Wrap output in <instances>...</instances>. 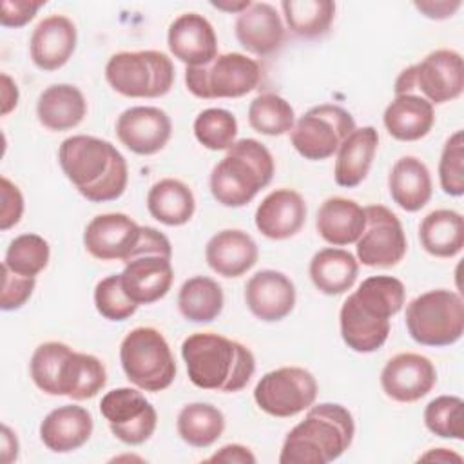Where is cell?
I'll use <instances>...</instances> for the list:
<instances>
[{"label": "cell", "mask_w": 464, "mask_h": 464, "mask_svg": "<svg viewBox=\"0 0 464 464\" xmlns=\"http://www.w3.org/2000/svg\"><path fill=\"white\" fill-rule=\"evenodd\" d=\"M406 288L393 276L366 277L339 312L341 337L359 353L379 350L390 335V319L404 306Z\"/></svg>", "instance_id": "obj_1"}, {"label": "cell", "mask_w": 464, "mask_h": 464, "mask_svg": "<svg viewBox=\"0 0 464 464\" xmlns=\"http://www.w3.org/2000/svg\"><path fill=\"white\" fill-rule=\"evenodd\" d=\"M58 161L65 178L87 201H114L127 188V161L107 140L87 134L69 136L58 149Z\"/></svg>", "instance_id": "obj_2"}, {"label": "cell", "mask_w": 464, "mask_h": 464, "mask_svg": "<svg viewBox=\"0 0 464 464\" xmlns=\"http://www.w3.org/2000/svg\"><path fill=\"white\" fill-rule=\"evenodd\" d=\"M181 357L190 382L201 390L236 393L256 372L250 348L214 332L190 334L181 343Z\"/></svg>", "instance_id": "obj_3"}, {"label": "cell", "mask_w": 464, "mask_h": 464, "mask_svg": "<svg viewBox=\"0 0 464 464\" xmlns=\"http://www.w3.org/2000/svg\"><path fill=\"white\" fill-rule=\"evenodd\" d=\"M355 422L348 408L337 402L312 404L304 419L285 437L281 464H328L352 444Z\"/></svg>", "instance_id": "obj_4"}, {"label": "cell", "mask_w": 464, "mask_h": 464, "mask_svg": "<svg viewBox=\"0 0 464 464\" xmlns=\"http://www.w3.org/2000/svg\"><path fill=\"white\" fill-rule=\"evenodd\" d=\"M276 172L270 150L254 138L237 140L210 172V192L223 207L237 208L250 203Z\"/></svg>", "instance_id": "obj_5"}, {"label": "cell", "mask_w": 464, "mask_h": 464, "mask_svg": "<svg viewBox=\"0 0 464 464\" xmlns=\"http://www.w3.org/2000/svg\"><path fill=\"white\" fill-rule=\"evenodd\" d=\"M170 257L169 237L152 227H143L141 239L120 274L125 294L138 306L152 304L169 294L174 281Z\"/></svg>", "instance_id": "obj_6"}, {"label": "cell", "mask_w": 464, "mask_h": 464, "mask_svg": "<svg viewBox=\"0 0 464 464\" xmlns=\"http://www.w3.org/2000/svg\"><path fill=\"white\" fill-rule=\"evenodd\" d=\"M406 328L422 346H450L464 334L462 297L448 288L428 290L406 304Z\"/></svg>", "instance_id": "obj_7"}, {"label": "cell", "mask_w": 464, "mask_h": 464, "mask_svg": "<svg viewBox=\"0 0 464 464\" xmlns=\"http://www.w3.org/2000/svg\"><path fill=\"white\" fill-rule=\"evenodd\" d=\"M127 379L143 392H163L176 377V361L163 334L152 326L132 328L120 344Z\"/></svg>", "instance_id": "obj_8"}, {"label": "cell", "mask_w": 464, "mask_h": 464, "mask_svg": "<svg viewBox=\"0 0 464 464\" xmlns=\"http://www.w3.org/2000/svg\"><path fill=\"white\" fill-rule=\"evenodd\" d=\"M172 60L161 51H121L105 65L107 83L127 98H160L174 85Z\"/></svg>", "instance_id": "obj_9"}, {"label": "cell", "mask_w": 464, "mask_h": 464, "mask_svg": "<svg viewBox=\"0 0 464 464\" xmlns=\"http://www.w3.org/2000/svg\"><path fill=\"white\" fill-rule=\"evenodd\" d=\"M261 65L243 53H221L210 63L185 69V85L201 100L241 98L261 83Z\"/></svg>", "instance_id": "obj_10"}, {"label": "cell", "mask_w": 464, "mask_h": 464, "mask_svg": "<svg viewBox=\"0 0 464 464\" xmlns=\"http://www.w3.org/2000/svg\"><path fill=\"white\" fill-rule=\"evenodd\" d=\"M395 94L419 91L431 105L457 100L464 91V62L453 49H437L406 67L395 80Z\"/></svg>", "instance_id": "obj_11"}, {"label": "cell", "mask_w": 464, "mask_h": 464, "mask_svg": "<svg viewBox=\"0 0 464 464\" xmlns=\"http://www.w3.org/2000/svg\"><path fill=\"white\" fill-rule=\"evenodd\" d=\"M355 130L353 116L334 103L308 109L290 130V141L299 156L310 161L328 160Z\"/></svg>", "instance_id": "obj_12"}, {"label": "cell", "mask_w": 464, "mask_h": 464, "mask_svg": "<svg viewBox=\"0 0 464 464\" xmlns=\"http://www.w3.org/2000/svg\"><path fill=\"white\" fill-rule=\"evenodd\" d=\"M315 377L301 366H283L265 373L256 388L254 401L272 417H294L306 411L317 399Z\"/></svg>", "instance_id": "obj_13"}, {"label": "cell", "mask_w": 464, "mask_h": 464, "mask_svg": "<svg viewBox=\"0 0 464 464\" xmlns=\"http://www.w3.org/2000/svg\"><path fill=\"white\" fill-rule=\"evenodd\" d=\"M100 411L111 433L129 446L147 442L156 431V408L136 388H114L100 401Z\"/></svg>", "instance_id": "obj_14"}, {"label": "cell", "mask_w": 464, "mask_h": 464, "mask_svg": "<svg viewBox=\"0 0 464 464\" xmlns=\"http://www.w3.org/2000/svg\"><path fill=\"white\" fill-rule=\"evenodd\" d=\"M366 227L357 239V261L364 266L390 268L402 261L408 250L401 219L384 205L364 207Z\"/></svg>", "instance_id": "obj_15"}, {"label": "cell", "mask_w": 464, "mask_h": 464, "mask_svg": "<svg viewBox=\"0 0 464 464\" xmlns=\"http://www.w3.org/2000/svg\"><path fill=\"white\" fill-rule=\"evenodd\" d=\"M143 227L121 212L94 216L83 232L85 250L100 261H127L141 239Z\"/></svg>", "instance_id": "obj_16"}, {"label": "cell", "mask_w": 464, "mask_h": 464, "mask_svg": "<svg viewBox=\"0 0 464 464\" xmlns=\"http://www.w3.org/2000/svg\"><path fill=\"white\" fill-rule=\"evenodd\" d=\"M172 121L169 114L152 105L125 109L116 120V136L130 152L152 156L170 140Z\"/></svg>", "instance_id": "obj_17"}, {"label": "cell", "mask_w": 464, "mask_h": 464, "mask_svg": "<svg viewBox=\"0 0 464 464\" xmlns=\"http://www.w3.org/2000/svg\"><path fill=\"white\" fill-rule=\"evenodd\" d=\"M437 382L433 362L420 353L402 352L393 355L381 372L382 392L397 402H415L426 397Z\"/></svg>", "instance_id": "obj_18"}, {"label": "cell", "mask_w": 464, "mask_h": 464, "mask_svg": "<svg viewBox=\"0 0 464 464\" xmlns=\"http://www.w3.org/2000/svg\"><path fill=\"white\" fill-rule=\"evenodd\" d=\"M167 45L172 56L187 67L207 65L219 54L212 24L198 13H183L172 20L167 33Z\"/></svg>", "instance_id": "obj_19"}, {"label": "cell", "mask_w": 464, "mask_h": 464, "mask_svg": "<svg viewBox=\"0 0 464 464\" xmlns=\"http://www.w3.org/2000/svg\"><path fill=\"white\" fill-rule=\"evenodd\" d=\"M245 303L265 323L285 319L295 306V286L279 270H259L245 285Z\"/></svg>", "instance_id": "obj_20"}, {"label": "cell", "mask_w": 464, "mask_h": 464, "mask_svg": "<svg viewBox=\"0 0 464 464\" xmlns=\"http://www.w3.org/2000/svg\"><path fill=\"white\" fill-rule=\"evenodd\" d=\"M76 25L65 14H51L36 24L29 40L33 63L42 71L63 67L76 49Z\"/></svg>", "instance_id": "obj_21"}, {"label": "cell", "mask_w": 464, "mask_h": 464, "mask_svg": "<svg viewBox=\"0 0 464 464\" xmlns=\"http://www.w3.org/2000/svg\"><path fill=\"white\" fill-rule=\"evenodd\" d=\"M234 31L241 47L256 56L274 54L285 42L283 20L276 7L266 2H252L248 9L239 13Z\"/></svg>", "instance_id": "obj_22"}, {"label": "cell", "mask_w": 464, "mask_h": 464, "mask_svg": "<svg viewBox=\"0 0 464 464\" xmlns=\"http://www.w3.org/2000/svg\"><path fill=\"white\" fill-rule=\"evenodd\" d=\"M306 221V203L297 190L276 188L263 198L256 210V227L268 239H288Z\"/></svg>", "instance_id": "obj_23"}, {"label": "cell", "mask_w": 464, "mask_h": 464, "mask_svg": "<svg viewBox=\"0 0 464 464\" xmlns=\"http://www.w3.org/2000/svg\"><path fill=\"white\" fill-rule=\"evenodd\" d=\"M92 430L94 422L89 410L78 404H63L44 417L40 439L54 453H71L91 439Z\"/></svg>", "instance_id": "obj_24"}, {"label": "cell", "mask_w": 464, "mask_h": 464, "mask_svg": "<svg viewBox=\"0 0 464 464\" xmlns=\"http://www.w3.org/2000/svg\"><path fill=\"white\" fill-rule=\"evenodd\" d=\"M259 257V248L250 234L239 228H225L214 234L205 246L210 270L223 277H239L248 272Z\"/></svg>", "instance_id": "obj_25"}, {"label": "cell", "mask_w": 464, "mask_h": 464, "mask_svg": "<svg viewBox=\"0 0 464 464\" xmlns=\"http://www.w3.org/2000/svg\"><path fill=\"white\" fill-rule=\"evenodd\" d=\"M382 123L392 138L399 141H417L431 130L435 111L433 105L417 92L395 94L384 109Z\"/></svg>", "instance_id": "obj_26"}, {"label": "cell", "mask_w": 464, "mask_h": 464, "mask_svg": "<svg viewBox=\"0 0 464 464\" xmlns=\"http://www.w3.org/2000/svg\"><path fill=\"white\" fill-rule=\"evenodd\" d=\"M364 227V208L353 199L334 196L324 199L317 210L315 228L319 236L334 246L357 243Z\"/></svg>", "instance_id": "obj_27"}, {"label": "cell", "mask_w": 464, "mask_h": 464, "mask_svg": "<svg viewBox=\"0 0 464 464\" xmlns=\"http://www.w3.org/2000/svg\"><path fill=\"white\" fill-rule=\"evenodd\" d=\"M379 145V132L375 127H355V130L337 149L334 178L339 187L353 188L361 185L372 167Z\"/></svg>", "instance_id": "obj_28"}, {"label": "cell", "mask_w": 464, "mask_h": 464, "mask_svg": "<svg viewBox=\"0 0 464 464\" xmlns=\"http://www.w3.org/2000/svg\"><path fill=\"white\" fill-rule=\"evenodd\" d=\"M87 114L83 92L71 83H54L45 87L36 102L38 121L54 132L78 127Z\"/></svg>", "instance_id": "obj_29"}, {"label": "cell", "mask_w": 464, "mask_h": 464, "mask_svg": "<svg viewBox=\"0 0 464 464\" xmlns=\"http://www.w3.org/2000/svg\"><path fill=\"white\" fill-rule=\"evenodd\" d=\"M388 188L393 203L406 212H417L428 205L433 183L424 161L415 156L399 158L390 174Z\"/></svg>", "instance_id": "obj_30"}, {"label": "cell", "mask_w": 464, "mask_h": 464, "mask_svg": "<svg viewBox=\"0 0 464 464\" xmlns=\"http://www.w3.org/2000/svg\"><path fill=\"white\" fill-rule=\"evenodd\" d=\"M107 384V370L103 362L91 353L74 352L65 355L58 373V395L72 401H85L96 397Z\"/></svg>", "instance_id": "obj_31"}, {"label": "cell", "mask_w": 464, "mask_h": 464, "mask_svg": "<svg viewBox=\"0 0 464 464\" xmlns=\"http://www.w3.org/2000/svg\"><path fill=\"white\" fill-rule=\"evenodd\" d=\"M308 274L319 292L326 295H339L355 285L359 261L352 252L344 248L326 246L314 254L310 259Z\"/></svg>", "instance_id": "obj_32"}, {"label": "cell", "mask_w": 464, "mask_h": 464, "mask_svg": "<svg viewBox=\"0 0 464 464\" xmlns=\"http://www.w3.org/2000/svg\"><path fill=\"white\" fill-rule=\"evenodd\" d=\"M147 208L156 221L167 227H181L194 216L196 199L187 183L163 178L149 188Z\"/></svg>", "instance_id": "obj_33"}, {"label": "cell", "mask_w": 464, "mask_h": 464, "mask_svg": "<svg viewBox=\"0 0 464 464\" xmlns=\"http://www.w3.org/2000/svg\"><path fill=\"white\" fill-rule=\"evenodd\" d=\"M419 239L430 256L455 257L464 246L462 214L450 208L431 210L419 225Z\"/></svg>", "instance_id": "obj_34"}, {"label": "cell", "mask_w": 464, "mask_h": 464, "mask_svg": "<svg viewBox=\"0 0 464 464\" xmlns=\"http://www.w3.org/2000/svg\"><path fill=\"white\" fill-rule=\"evenodd\" d=\"M176 430L188 446L208 448L223 435L225 415L208 402H190L179 410Z\"/></svg>", "instance_id": "obj_35"}, {"label": "cell", "mask_w": 464, "mask_h": 464, "mask_svg": "<svg viewBox=\"0 0 464 464\" xmlns=\"http://www.w3.org/2000/svg\"><path fill=\"white\" fill-rule=\"evenodd\" d=\"M225 304L219 283L207 276H194L187 279L178 294V308L187 321L210 323Z\"/></svg>", "instance_id": "obj_36"}, {"label": "cell", "mask_w": 464, "mask_h": 464, "mask_svg": "<svg viewBox=\"0 0 464 464\" xmlns=\"http://www.w3.org/2000/svg\"><path fill=\"white\" fill-rule=\"evenodd\" d=\"M281 9L288 29L301 38L323 36L335 18L330 0H283Z\"/></svg>", "instance_id": "obj_37"}, {"label": "cell", "mask_w": 464, "mask_h": 464, "mask_svg": "<svg viewBox=\"0 0 464 464\" xmlns=\"http://www.w3.org/2000/svg\"><path fill=\"white\" fill-rule=\"evenodd\" d=\"M250 127L265 136H283L295 125L292 105L276 92H263L248 105Z\"/></svg>", "instance_id": "obj_38"}, {"label": "cell", "mask_w": 464, "mask_h": 464, "mask_svg": "<svg viewBox=\"0 0 464 464\" xmlns=\"http://www.w3.org/2000/svg\"><path fill=\"white\" fill-rule=\"evenodd\" d=\"M51 248L42 236L20 234L9 243L2 265L18 276L36 277L47 266Z\"/></svg>", "instance_id": "obj_39"}, {"label": "cell", "mask_w": 464, "mask_h": 464, "mask_svg": "<svg viewBox=\"0 0 464 464\" xmlns=\"http://www.w3.org/2000/svg\"><path fill=\"white\" fill-rule=\"evenodd\" d=\"M194 136L208 150H228L236 143L237 120L227 109H205L194 120Z\"/></svg>", "instance_id": "obj_40"}, {"label": "cell", "mask_w": 464, "mask_h": 464, "mask_svg": "<svg viewBox=\"0 0 464 464\" xmlns=\"http://www.w3.org/2000/svg\"><path fill=\"white\" fill-rule=\"evenodd\" d=\"M464 402L457 395H439L424 408L426 428L440 439L462 440L464 437Z\"/></svg>", "instance_id": "obj_41"}, {"label": "cell", "mask_w": 464, "mask_h": 464, "mask_svg": "<svg viewBox=\"0 0 464 464\" xmlns=\"http://www.w3.org/2000/svg\"><path fill=\"white\" fill-rule=\"evenodd\" d=\"M69 350L71 346L60 341H47L34 348L29 368L38 390L47 395H58V373Z\"/></svg>", "instance_id": "obj_42"}, {"label": "cell", "mask_w": 464, "mask_h": 464, "mask_svg": "<svg viewBox=\"0 0 464 464\" xmlns=\"http://www.w3.org/2000/svg\"><path fill=\"white\" fill-rule=\"evenodd\" d=\"M94 306L109 321H125L138 310V304L125 294L120 274L107 276L96 283Z\"/></svg>", "instance_id": "obj_43"}, {"label": "cell", "mask_w": 464, "mask_h": 464, "mask_svg": "<svg viewBox=\"0 0 464 464\" xmlns=\"http://www.w3.org/2000/svg\"><path fill=\"white\" fill-rule=\"evenodd\" d=\"M439 181L444 194L459 198L464 194V134L455 130L444 143L439 160Z\"/></svg>", "instance_id": "obj_44"}, {"label": "cell", "mask_w": 464, "mask_h": 464, "mask_svg": "<svg viewBox=\"0 0 464 464\" xmlns=\"http://www.w3.org/2000/svg\"><path fill=\"white\" fill-rule=\"evenodd\" d=\"M36 286V277H25L11 272L7 266L2 265V294H0V308L5 312L22 308L33 290Z\"/></svg>", "instance_id": "obj_45"}, {"label": "cell", "mask_w": 464, "mask_h": 464, "mask_svg": "<svg viewBox=\"0 0 464 464\" xmlns=\"http://www.w3.org/2000/svg\"><path fill=\"white\" fill-rule=\"evenodd\" d=\"M0 196H2V208H0V228L9 230L11 227L18 225L24 214V196L20 188L2 176L0 179Z\"/></svg>", "instance_id": "obj_46"}, {"label": "cell", "mask_w": 464, "mask_h": 464, "mask_svg": "<svg viewBox=\"0 0 464 464\" xmlns=\"http://www.w3.org/2000/svg\"><path fill=\"white\" fill-rule=\"evenodd\" d=\"M45 5V0H2L0 5V24L4 27H24L29 24L40 7Z\"/></svg>", "instance_id": "obj_47"}, {"label": "cell", "mask_w": 464, "mask_h": 464, "mask_svg": "<svg viewBox=\"0 0 464 464\" xmlns=\"http://www.w3.org/2000/svg\"><path fill=\"white\" fill-rule=\"evenodd\" d=\"M205 462H227V464H254L256 455L243 444H225L212 453Z\"/></svg>", "instance_id": "obj_48"}, {"label": "cell", "mask_w": 464, "mask_h": 464, "mask_svg": "<svg viewBox=\"0 0 464 464\" xmlns=\"http://www.w3.org/2000/svg\"><path fill=\"white\" fill-rule=\"evenodd\" d=\"M462 4L457 0V2H448V0H442V2H415V7L428 18H433V20H444V18H450L455 14V11L460 7Z\"/></svg>", "instance_id": "obj_49"}, {"label": "cell", "mask_w": 464, "mask_h": 464, "mask_svg": "<svg viewBox=\"0 0 464 464\" xmlns=\"http://www.w3.org/2000/svg\"><path fill=\"white\" fill-rule=\"evenodd\" d=\"M18 87L9 74L2 72V116H7L18 105Z\"/></svg>", "instance_id": "obj_50"}, {"label": "cell", "mask_w": 464, "mask_h": 464, "mask_svg": "<svg viewBox=\"0 0 464 464\" xmlns=\"http://www.w3.org/2000/svg\"><path fill=\"white\" fill-rule=\"evenodd\" d=\"M18 457V439L9 426H2V460L11 464Z\"/></svg>", "instance_id": "obj_51"}, {"label": "cell", "mask_w": 464, "mask_h": 464, "mask_svg": "<svg viewBox=\"0 0 464 464\" xmlns=\"http://www.w3.org/2000/svg\"><path fill=\"white\" fill-rule=\"evenodd\" d=\"M419 460H440V462L457 460V462H460L462 459H460V455H457V453H451V451H448L446 448H435V450H431V451L424 453V455H422Z\"/></svg>", "instance_id": "obj_52"}, {"label": "cell", "mask_w": 464, "mask_h": 464, "mask_svg": "<svg viewBox=\"0 0 464 464\" xmlns=\"http://www.w3.org/2000/svg\"><path fill=\"white\" fill-rule=\"evenodd\" d=\"M214 7H218V9H221V11H227V13H243L245 9H248L250 7V0H241V2H210Z\"/></svg>", "instance_id": "obj_53"}]
</instances>
